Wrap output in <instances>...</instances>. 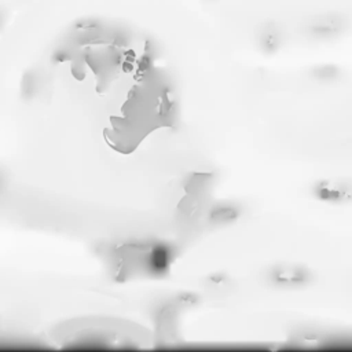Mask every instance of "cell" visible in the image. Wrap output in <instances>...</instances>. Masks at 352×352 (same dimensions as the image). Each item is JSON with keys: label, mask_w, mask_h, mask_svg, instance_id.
I'll use <instances>...</instances> for the list:
<instances>
[{"label": "cell", "mask_w": 352, "mask_h": 352, "mask_svg": "<svg viewBox=\"0 0 352 352\" xmlns=\"http://www.w3.org/2000/svg\"><path fill=\"white\" fill-rule=\"evenodd\" d=\"M267 279L278 287H301L311 283L312 274L304 265L276 264L268 270Z\"/></svg>", "instance_id": "cell-1"}, {"label": "cell", "mask_w": 352, "mask_h": 352, "mask_svg": "<svg viewBox=\"0 0 352 352\" xmlns=\"http://www.w3.org/2000/svg\"><path fill=\"white\" fill-rule=\"evenodd\" d=\"M312 191L318 199L331 204H342L352 199V184L344 182L322 180L314 186Z\"/></svg>", "instance_id": "cell-2"}, {"label": "cell", "mask_w": 352, "mask_h": 352, "mask_svg": "<svg viewBox=\"0 0 352 352\" xmlns=\"http://www.w3.org/2000/svg\"><path fill=\"white\" fill-rule=\"evenodd\" d=\"M238 216H239V212L235 208H232V206L220 208L214 213V219L219 220V221H231V220L236 219Z\"/></svg>", "instance_id": "cell-3"}]
</instances>
